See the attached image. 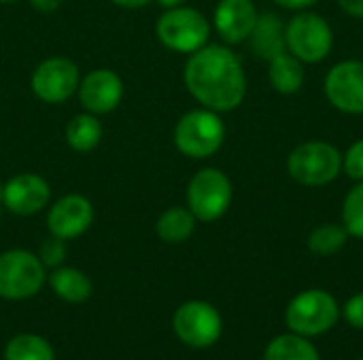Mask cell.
I'll use <instances>...</instances> for the list:
<instances>
[{
  "mask_svg": "<svg viewBox=\"0 0 363 360\" xmlns=\"http://www.w3.org/2000/svg\"><path fill=\"white\" fill-rule=\"evenodd\" d=\"M102 134L104 129L98 115L81 112L74 115L66 125V144L77 153H89L100 144Z\"/></svg>",
  "mask_w": 363,
  "mask_h": 360,
  "instance_id": "19",
  "label": "cell"
},
{
  "mask_svg": "<svg viewBox=\"0 0 363 360\" xmlns=\"http://www.w3.org/2000/svg\"><path fill=\"white\" fill-rule=\"evenodd\" d=\"M51 199L49 182L32 172L17 174L2 185V204L17 216H30L40 212Z\"/></svg>",
  "mask_w": 363,
  "mask_h": 360,
  "instance_id": "13",
  "label": "cell"
},
{
  "mask_svg": "<svg viewBox=\"0 0 363 360\" xmlns=\"http://www.w3.org/2000/svg\"><path fill=\"white\" fill-rule=\"evenodd\" d=\"M338 6L349 13L351 17H357V19H363V0H336Z\"/></svg>",
  "mask_w": 363,
  "mask_h": 360,
  "instance_id": "29",
  "label": "cell"
},
{
  "mask_svg": "<svg viewBox=\"0 0 363 360\" xmlns=\"http://www.w3.org/2000/svg\"><path fill=\"white\" fill-rule=\"evenodd\" d=\"M225 140V123L211 108L185 112L174 127V144L189 159L213 157Z\"/></svg>",
  "mask_w": 363,
  "mask_h": 360,
  "instance_id": "2",
  "label": "cell"
},
{
  "mask_svg": "<svg viewBox=\"0 0 363 360\" xmlns=\"http://www.w3.org/2000/svg\"><path fill=\"white\" fill-rule=\"evenodd\" d=\"M257 15L253 0H219L213 13V25L228 45H240L249 40Z\"/></svg>",
  "mask_w": 363,
  "mask_h": 360,
  "instance_id": "15",
  "label": "cell"
},
{
  "mask_svg": "<svg viewBox=\"0 0 363 360\" xmlns=\"http://www.w3.org/2000/svg\"><path fill=\"white\" fill-rule=\"evenodd\" d=\"M0 202H2V185H0Z\"/></svg>",
  "mask_w": 363,
  "mask_h": 360,
  "instance_id": "34",
  "label": "cell"
},
{
  "mask_svg": "<svg viewBox=\"0 0 363 360\" xmlns=\"http://www.w3.org/2000/svg\"><path fill=\"white\" fill-rule=\"evenodd\" d=\"M155 34L166 49L191 55L208 42L211 21L198 8L183 4L177 8H166L160 15Z\"/></svg>",
  "mask_w": 363,
  "mask_h": 360,
  "instance_id": "5",
  "label": "cell"
},
{
  "mask_svg": "<svg viewBox=\"0 0 363 360\" xmlns=\"http://www.w3.org/2000/svg\"><path fill=\"white\" fill-rule=\"evenodd\" d=\"M183 81L204 108L215 112L236 110L247 95V76L238 55L223 45H204L189 55Z\"/></svg>",
  "mask_w": 363,
  "mask_h": 360,
  "instance_id": "1",
  "label": "cell"
},
{
  "mask_svg": "<svg viewBox=\"0 0 363 360\" xmlns=\"http://www.w3.org/2000/svg\"><path fill=\"white\" fill-rule=\"evenodd\" d=\"M281 8L287 11H308L313 4H317L319 0H274Z\"/></svg>",
  "mask_w": 363,
  "mask_h": 360,
  "instance_id": "28",
  "label": "cell"
},
{
  "mask_svg": "<svg viewBox=\"0 0 363 360\" xmlns=\"http://www.w3.org/2000/svg\"><path fill=\"white\" fill-rule=\"evenodd\" d=\"M342 225L351 238L363 240V180H359L345 197Z\"/></svg>",
  "mask_w": 363,
  "mask_h": 360,
  "instance_id": "24",
  "label": "cell"
},
{
  "mask_svg": "<svg viewBox=\"0 0 363 360\" xmlns=\"http://www.w3.org/2000/svg\"><path fill=\"white\" fill-rule=\"evenodd\" d=\"M4 360H55V354L47 339L32 333H21L6 344Z\"/></svg>",
  "mask_w": 363,
  "mask_h": 360,
  "instance_id": "23",
  "label": "cell"
},
{
  "mask_svg": "<svg viewBox=\"0 0 363 360\" xmlns=\"http://www.w3.org/2000/svg\"><path fill=\"white\" fill-rule=\"evenodd\" d=\"M45 284V265L28 250H6L0 255V297L19 301L36 295Z\"/></svg>",
  "mask_w": 363,
  "mask_h": 360,
  "instance_id": "8",
  "label": "cell"
},
{
  "mask_svg": "<svg viewBox=\"0 0 363 360\" xmlns=\"http://www.w3.org/2000/svg\"><path fill=\"white\" fill-rule=\"evenodd\" d=\"M30 4H32L36 11H40V13H53V11L60 8L62 0H30Z\"/></svg>",
  "mask_w": 363,
  "mask_h": 360,
  "instance_id": "30",
  "label": "cell"
},
{
  "mask_svg": "<svg viewBox=\"0 0 363 360\" xmlns=\"http://www.w3.org/2000/svg\"><path fill=\"white\" fill-rule=\"evenodd\" d=\"M81 83L79 66L68 57H49L32 72L30 87L40 102L62 104L66 102Z\"/></svg>",
  "mask_w": 363,
  "mask_h": 360,
  "instance_id": "10",
  "label": "cell"
},
{
  "mask_svg": "<svg viewBox=\"0 0 363 360\" xmlns=\"http://www.w3.org/2000/svg\"><path fill=\"white\" fill-rule=\"evenodd\" d=\"M64 242L66 240H60L55 236H51L49 240L43 242V246H40V261H43V265L55 269V267H60L64 263V259H66V246H64Z\"/></svg>",
  "mask_w": 363,
  "mask_h": 360,
  "instance_id": "26",
  "label": "cell"
},
{
  "mask_svg": "<svg viewBox=\"0 0 363 360\" xmlns=\"http://www.w3.org/2000/svg\"><path fill=\"white\" fill-rule=\"evenodd\" d=\"M342 316H345V320H347L351 327L362 329L363 331V293L353 295V297L345 303Z\"/></svg>",
  "mask_w": 363,
  "mask_h": 360,
  "instance_id": "27",
  "label": "cell"
},
{
  "mask_svg": "<svg viewBox=\"0 0 363 360\" xmlns=\"http://www.w3.org/2000/svg\"><path fill=\"white\" fill-rule=\"evenodd\" d=\"M362 360H363V359H362Z\"/></svg>",
  "mask_w": 363,
  "mask_h": 360,
  "instance_id": "35",
  "label": "cell"
},
{
  "mask_svg": "<svg viewBox=\"0 0 363 360\" xmlns=\"http://www.w3.org/2000/svg\"><path fill=\"white\" fill-rule=\"evenodd\" d=\"M196 229V216L189 208H168L155 223V231L166 244H181L191 238Z\"/></svg>",
  "mask_w": 363,
  "mask_h": 360,
  "instance_id": "20",
  "label": "cell"
},
{
  "mask_svg": "<svg viewBox=\"0 0 363 360\" xmlns=\"http://www.w3.org/2000/svg\"><path fill=\"white\" fill-rule=\"evenodd\" d=\"M187 0H157V4L160 6H164V8H177V6H183Z\"/></svg>",
  "mask_w": 363,
  "mask_h": 360,
  "instance_id": "32",
  "label": "cell"
},
{
  "mask_svg": "<svg viewBox=\"0 0 363 360\" xmlns=\"http://www.w3.org/2000/svg\"><path fill=\"white\" fill-rule=\"evenodd\" d=\"M342 172L355 182L363 180V140H357L342 155Z\"/></svg>",
  "mask_w": 363,
  "mask_h": 360,
  "instance_id": "25",
  "label": "cell"
},
{
  "mask_svg": "<svg viewBox=\"0 0 363 360\" xmlns=\"http://www.w3.org/2000/svg\"><path fill=\"white\" fill-rule=\"evenodd\" d=\"M94 223V206L85 195L70 193L60 197L49 214H47V227L51 236L60 240H74L83 236Z\"/></svg>",
  "mask_w": 363,
  "mask_h": 360,
  "instance_id": "14",
  "label": "cell"
},
{
  "mask_svg": "<svg viewBox=\"0 0 363 360\" xmlns=\"http://www.w3.org/2000/svg\"><path fill=\"white\" fill-rule=\"evenodd\" d=\"M113 4H117V6H123V8H143V6H147L151 0H111Z\"/></svg>",
  "mask_w": 363,
  "mask_h": 360,
  "instance_id": "31",
  "label": "cell"
},
{
  "mask_svg": "<svg viewBox=\"0 0 363 360\" xmlns=\"http://www.w3.org/2000/svg\"><path fill=\"white\" fill-rule=\"evenodd\" d=\"M325 98L347 115H363V62L345 59L332 66L323 81Z\"/></svg>",
  "mask_w": 363,
  "mask_h": 360,
  "instance_id": "11",
  "label": "cell"
},
{
  "mask_svg": "<svg viewBox=\"0 0 363 360\" xmlns=\"http://www.w3.org/2000/svg\"><path fill=\"white\" fill-rule=\"evenodd\" d=\"M79 102L85 112L106 115L113 112L123 98V81L115 70L98 68L87 72L79 83Z\"/></svg>",
  "mask_w": 363,
  "mask_h": 360,
  "instance_id": "12",
  "label": "cell"
},
{
  "mask_svg": "<svg viewBox=\"0 0 363 360\" xmlns=\"http://www.w3.org/2000/svg\"><path fill=\"white\" fill-rule=\"evenodd\" d=\"M2 4H6V2H15V0H0Z\"/></svg>",
  "mask_w": 363,
  "mask_h": 360,
  "instance_id": "33",
  "label": "cell"
},
{
  "mask_svg": "<svg viewBox=\"0 0 363 360\" xmlns=\"http://www.w3.org/2000/svg\"><path fill=\"white\" fill-rule=\"evenodd\" d=\"M285 45L302 64H319L332 53L334 32L325 17L311 11H298L285 25Z\"/></svg>",
  "mask_w": 363,
  "mask_h": 360,
  "instance_id": "6",
  "label": "cell"
},
{
  "mask_svg": "<svg viewBox=\"0 0 363 360\" xmlns=\"http://www.w3.org/2000/svg\"><path fill=\"white\" fill-rule=\"evenodd\" d=\"M232 180L219 168H202L187 185V208L196 221H219L232 204Z\"/></svg>",
  "mask_w": 363,
  "mask_h": 360,
  "instance_id": "7",
  "label": "cell"
},
{
  "mask_svg": "<svg viewBox=\"0 0 363 360\" xmlns=\"http://www.w3.org/2000/svg\"><path fill=\"white\" fill-rule=\"evenodd\" d=\"M262 360H321L317 348L308 342V337L287 333L274 337L264 350Z\"/></svg>",
  "mask_w": 363,
  "mask_h": 360,
  "instance_id": "21",
  "label": "cell"
},
{
  "mask_svg": "<svg viewBox=\"0 0 363 360\" xmlns=\"http://www.w3.org/2000/svg\"><path fill=\"white\" fill-rule=\"evenodd\" d=\"M349 231L345 229V225L338 223H325L319 225L317 229L311 231L308 236V250L317 257H332L336 252H340L349 240Z\"/></svg>",
  "mask_w": 363,
  "mask_h": 360,
  "instance_id": "22",
  "label": "cell"
},
{
  "mask_svg": "<svg viewBox=\"0 0 363 360\" xmlns=\"http://www.w3.org/2000/svg\"><path fill=\"white\" fill-rule=\"evenodd\" d=\"M268 79L274 91L283 95L298 93L304 85V64L289 51H283L268 62Z\"/></svg>",
  "mask_w": 363,
  "mask_h": 360,
  "instance_id": "17",
  "label": "cell"
},
{
  "mask_svg": "<svg viewBox=\"0 0 363 360\" xmlns=\"http://www.w3.org/2000/svg\"><path fill=\"white\" fill-rule=\"evenodd\" d=\"M251 51L255 57L270 62L279 53L287 51L285 45V23L277 13H262L257 15V21L253 25V32L249 36Z\"/></svg>",
  "mask_w": 363,
  "mask_h": 360,
  "instance_id": "16",
  "label": "cell"
},
{
  "mask_svg": "<svg viewBox=\"0 0 363 360\" xmlns=\"http://www.w3.org/2000/svg\"><path fill=\"white\" fill-rule=\"evenodd\" d=\"M340 318V308L328 291L311 289L296 295L285 312L287 329L302 337H317L328 333Z\"/></svg>",
  "mask_w": 363,
  "mask_h": 360,
  "instance_id": "4",
  "label": "cell"
},
{
  "mask_svg": "<svg viewBox=\"0 0 363 360\" xmlns=\"http://www.w3.org/2000/svg\"><path fill=\"white\" fill-rule=\"evenodd\" d=\"M287 172L302 187H325L342 172V153L323 140L302 142L289 153Z\"/></svg>",
  "mask_w": 363,
  "mask_h": 360,
  "instance_id": "3",
  "label": "cell"
},
{
  "mask_svg": "<svg viewBox=\"0 0 363 360\" xmlns=\"http://www.w3.org/2000/svg\"><path fill=\"white\" fill-rule=\"evenodd\" d=\"M172 327L183 344L202 350L213 346L221 337L223 320L211 303L187 301L174 312Z\"/></svg>",
  "mask_w": 363,
  "mask_h": 360,
  "instance_id": "9",
  "label": "cell"
},
{
  "mask_svg": "<svg viewBox=\"0 0 363 360\" xmlns=\"http://www.w3.org/2000/svg\"><path fill=\"white\" fill-rule=\"evenodd\" d=\"M55 295L68 303H83L91 297V280L74 267H55L49 276Z\"/></svg>",
  "mask_w": 363,
  "mask_h": 360,
  "instance_id": "18",
  "label": "cell"
}]
</instances>
